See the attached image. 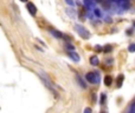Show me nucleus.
Wrapping results in <instances>:
<instances>
[{
    "label": "nucleus",
    "mask_w": 135,
    "mask_h": 113,
    "mask_svg": "<svg viewBox=\"0 0 135 113\" xmlns=\"http://www.w3.org/2000/svg\"><path fill=\"white\" fill-rule=\"evenodd\" d=\"M75 30H76V32L81 35L83 39H89V38H90V33H89L82 25H79V24H76V25H75Z\"/></svg>",
    "instance_id": "1"
},
{
    "label": "nucleus",
    "mask_w": 135,
    "mask_h": 113,
    "mask_svg": "<svg viewBox=\"0 0 135 113\" xmlns=\"http://www.w3.org/2000/svg\"><path fill=\"white\" fill-rule=\"evenodd\" d=\"M85 78L88 79V81L91 82V84H98L100 80H101L100 75H98L97 73H94V72H89V73H87Z\"/></svg>",
    "instance_id": "2"
},
{
    "label": "nucleus",
    "mask_w": 135,
    "mask_h": 113,
    "mask_svg": "<svg viewBox=\"0 0 135 113\" xmlns=\"http://www.w3.org/2000/svg\"><path fill=\"white\" fill-rule=\"evenodd\" d=\"M27 11L30 12L32 16H36V14H37V7H36L35 4H32V3H29V4H27Z\"/></svg>",
    "instance_id": "3"
},
{
    "label": "nucleus",
    "mask_w": 135,
    "mask_h": 113,
    "mask_svg": "<svg viewBox=\"0 0 135 113\" xmlns=\"http://www.w3.org/2000/svg\"><path fill=\"white\" fill-rule=\"evenodd\" d=\"M50 33L53 35L55 38H57V39H62L63 37H64L63 33H61V32L57 31V30H53V28H50Z\"/></svg>",
    "instance_id": "4"
},
{
    "label": "nucleus",
    "mask_w": 135,
    "mask_h": 113,
    "mask_svg": "<svg viewBox=\"0 0 135 113\" xmlns=\"http://www.w3.org/2000/svg\"><path fill=\"white\" fill-rule=\"evenodd\" d=\"M69 57H70V59H71V60H73V61H76V62L79 61V55H78L76 52L70 51L69 52Z\"/></svg>",
    "instance_id": "5"
},
{
    "label": "nucleus",
    "mask_w": 135,
    "mask_h": 113,
    "mask_svg": "<svg viewBox=\"0 0 135 113\" xmlns=\"http://www.w3.org/2000/svg\"><path fill=\"white\" fill-rule=\"evenodd\" d=\"M98 62H100V60H98V58L97 57H90V64L93 65V66H97L98 65Z\"/></svg>",
    "instance_id": "6"
},
{
    "label": "nucleus",
    "mask_w": 135,
    "mask_h": 113,
    "mask_svg": "<svg viewBox=\"0 0 135 113\" xmlns=\"http://www.w3.org/2000/svg\"><path fill=\"white\" fill-rule=\"evenodd\" d=\"M104 84L107 86H110L113 84V78L110 75H105V77H104Z\"/></svg>",
    "instance_id": "7"
},
{
    "label": "nucleus",
    "mask_w": 135,
    "mask_h": 113,
    "mask_svg": "<svg viewBox=\"0 0 135 113\" xmlns=\"http://www.w3.org/2000/svg\"><path fill=\"white\" fill-rule=\"evenodd\" d=\"M123 80H124V75L123 74H120L119 78H117V80H116V82H117V87H121V86H122Z\"/></svg>",
    "instance_id": "8"
},
{
    "label": "nucleus",
    "mask_w": 135,
    "mask_h": 113,
    "mask_svg": "<svg viewBox=\"0 0 135 113\" xmlns=\"http://www.w3.org/2000/svg\"><path fill=\"white\" fill-rule=\"evenodd\" d=\"M76 79H77V81H78V84L81 85V87H83V88H85L87 87V85H85V82L83 81V79L79 77V75H76Z\"/></svg>",
    "instance_id": "9"
},
{
    "label": "nucleus",
    "mask_w": 135,
    "mask_h": 113,
    "mask_svg": "<svg viewBox=\"0 0 135 113\" xmlns=\"http://www.w3.org/2000/svg\"><path fill=\"white\" fill-rule=\"evenodd\" d=\"M65 48H66V50H68L69 52H70V51H73V50H75V47H73L71 44H66V45H65Z\"/></svg>",
    "instance_id": "10"
},
{
    "label": "nucleus",
    "mask_w": 135,
    "mask_h": 113,
    "mask_svg": "<svg viewBox=\"0 0 135 113\" xmlns=\"http://www.w3.org/2000/svg\"><path fill=\"white\" fill-rule=\"evenodd\" d=\"M128 51L130 52V53H133V52H135V44H131L130 46L128 47Z\"/></svg>",
    "instance_id": "11"
},
{
    "label": "nucleus",
    "mask_w": 135,
    "mask_h": 113,
    "mask_svg": "<svg viewBox=\"0 0 135 113\" xmlns=\"http://www.w3.org/2000/svg\"><path fill=\"white\" fill-rule=\"evenodd\" d=\"M105 98H107L105 93H102V94H101V104H103V102L105 101Z\"/></svg>",
    "instance_id": "12"
},
{
    "label": "nucleus",
    "mask_w": 135,
    "mask_h": 113,
    "mask_svg": "<svg viewBox=\"0 0 135 113\" xmlns=\"http://www.w3.org/2000/svg\"><path fill=\"white\" fill-rule=\"evenodd\" d=\"M94 13H95L97 17H101V16H102V14H101V11L98 10V8H94Z\"/></svg>",
    "instance_id": "13"
},
{
    "label": "nucleus",
    "mask_w": 135,
    "mask_h": 113,
    "mask_svg": "<svg viewBox=\"0 0 135 113\" xmlns=\"http://www.w3.org/2000/svg\"><path fill=\"white\" fill-rule=\"evenodd\" d=\"M129 112H130V113H135V102L130 106V108H129Z\"/></svg>",
    "instance_id": "14"
},
{
    "label": "nucleus",
    "mask_w": 135,
    "mask_h": 113,
    "mask_svg": "<svg viewBox=\"0 0 135 113\" xmlns=\"http://www.w3.org/2000/svg\"><path fill=\"white\" fill-rule=\"evenodd\" d=\"M65 3H68V4L71 5V6H73V5H75V3H73L72 0H65Z\"/></svg>",
    "instance_id": "15"
},
{
    "label": "nucleus",
    "mask_w": 135,
    "mask_h": 113,
    "mask_svg": "<svg viewBox=\"0 0 135 113\" xmlns=\"http://www.w3.org/2000/svg\"><path fill=\"white\" fill-rule=\"evenodd\" d=\"M90 112H91V108H89V107L84 108V113H90Z\"/></svg>",
    "instance_id": "16"
},
{
    "label": "nucleus",
    "mask_w": 135,
    "mask_h": 113,
    "mask_svg": "<svg viewBox=\"0 0 135 113\" xmlns=\"http://www.w3.org/2000/svg\"><path fill=\"white\" fill-rule=\"evenodd\" d=\"M110 51H112V47L110 46H107V48L104 50V52H110Z\"/></svg>",
    "instance_id": "17"
},
{
    "label": "nucleus",
    "mask_w": 135,
    "mask_h": 113,
    "mask_svg": "<svg viewBox=\"0 0 135 113\" xmlns=\"http://www.w3.org/2000/svg\"><path fill=\"white\" fill-rule=\"evenodd\" d=\"M20 1H23V3H27V0H20Z\"/></svg>",
    "instance_id": "18"
},
{
    "label": "nucleus",
    "mask_w": 135,
    "mask_h": 113,
    "mask_svg": "<svg viewBox=\"0 0 135 113\" xmlns=\"http://www.w3.org/2000/svg\"><path fill=\"white\" fill-rule=\"evenodd\" d=\"M97 1H101V0H97Z\"/></svg>",
    "instance_id": "19"
},
{
    "label": "nucleus",
    "mask_w": 135,
    "mask_h": 113,
    "mask_svg": "<svg viewBox=\"0 0 135 113\" xmlns=\"http://www.w3.org/2000/svg\"><path fill=\"white\" fill-rule=\"evenodd\" d=\"M134 26H135V23H134Z\"/></svg>",
    "instance_id": "20"
}]
</instances>
